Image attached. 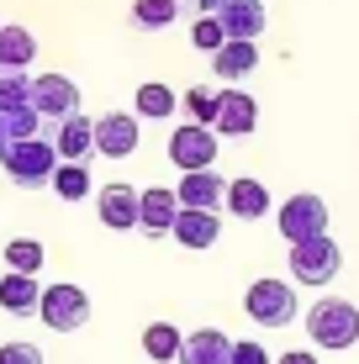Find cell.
Wrapping results in <instances>:
<instances>
[{
    "label": "cell",
    "instance_id": "7c38bea8",
    "mask_svg": "<svg viewBox=\"0 0 359 364\" xmlns=\"http://www.w3.org/2000/svg\"><path fill=\"white\" fill-rule=\"evenodd\" d=\"M169 237H175L180 248L206 254V248L222 237V217H217V211H201V206H180V217H175V228H169Z\"/></svg>",
    "mask_w": 359,
    "mask_h": 364
},
{
    "label": "cell",
    "instance_id": "484cf974",
    "mask_svg": "<svg viewBox=\"0 0 359 364\" xmlns=\"http://www.w3.org/2000/svg\"><path fill=\"white\" fill-rule=\"evenodd\" d=\"M0 132H6V143H21V137H43V117H37L32 106L0 111Z\"/></svg>",
    "mask_w": 359,
    "mask_h": 364
},
{
    "label": "cell",
    "instance_id": "e0dca14e",
    "mask_svg": "<svg viewBox=\"0 0 359 364\" xmlns=\"http://www.w3.org/2000/svg\"><path fill=\"white\" fill-rule=\"evenodd\" d=\"M53 148H58V159H69V164H85V159L95 154V117H64L58 122V132H53Z\"/></svg>",
    "mask_w": 359,
    "mask_h": 364
},
{
    "label": "cell",
    "instance_id": "603a6c76",
    "mask_svg": "<svg viewBox=\"0 0 359 364\" xmlns=\"http://www.w3.org/2000/svg\"><path fill=\"white\" fill-rule=\"evenodd\" d=\"M180 328H175V322H148V328H143V354L148 359H154V364H169V359H175L180 354Z\"/></svg>",
    "mask_w": 359,
    "mask_h": 364
},
{
    "label": "cell",
    "instance_id": "9a60e30c",
    "mask_svg": "<svg viewBox=\"0 0 359 364\" xmlns=\"http://www.w3.org/2000/svg\"><path fill=\"white\" fill-rule=\"evenodd\" d=\"M180 206H201V211H217L222 196H227V180H222L217 169H185L180 185H175Z\"/></svg>",
    "mask_w": 359,
    "mask_h": 364
},
{
    "label": "cell",
    "instance_id": "44dd1931",
    "mask_svg": "<svg viewBox=\"0 0 359 364\" xmlns=\"http://www.w3.org/2000/svg\"><path fill=\"white\" fill-rule=\"evenodd\" d=\"M37 58V37L27 27H6L0 21V69H27Z\"/></svg>",
    "mask_w": 359,
    "mask_h": 364
},
{
    "label": "cell",
    "instance_id": "5bb4252c",
    "mask_svg": "<svg viewBox=\"0 0 359 364\" xmlns=\"http://www.w3.org/2000/svg\"><path fill=\"white\" fill-rule=\"evenodd\" d=\"M227 354H232V338L222 328H195L180 338L175 364H227Z\"/></svg>",
    "mask_w": 359,
    "mask_h": 364
},
{
    "label": "cell",
    "instance_id": "5b68a950",
    "mask_svg": "<svg viewBox=\"0 0 359 364\" xmlns=\"http://www.w3.org/2000/svg\"><path fill=\"white\" fill-rule=\"evenodd\" d=\"M243 306H249V317L259 328H291L296 311H301L296 306V285H286V280H254Z\"/></svg>",
    "mask_w": 359,
    "mask_h": 364
},
{
    "label": "cell",
    "instance_id": "7402d4cb",
    "mask_svg": "<svg viewBox=\"0 0 359 364\" xmlns=\"http://www.w3.org/2000/svg\"><path fill=\"white\" fill-rule=\"evenodd\" d=\"M53 196L58 200H85V196H95V185H90V169L85 164H69V159H58V169H53Z\"/></svg>",
    "mask_w": 359,
    "mask_h": 364
},
{
    "label": "cell",
    "instance_id": "f1b7e54d",
    "mask_svg": "<svg viewBox=\"0 0 359 364\" xmlns=\"http://www.w3.org/2000/svg\"><path fill=\"white\" fill-rule=\"evenodd\" d=\"M191 43L201 48V53H217V48L227 43V32H222V21H217V16H195V27H191Z\"/></svg>",
    "mask_w": 359,
    "mask_h": 364
},
{
    "label": "cell",
    "instance_id": "ba28073f",
    "mask_svg": "<svg viewBox=\"0 0 359 364\" xmlns=\"http://www.w3.org/2000/svg\"><path fill=\"white\" fill-rule=\"evenodd\" d=\"M32 111L43 122H64L80 111V85L69 74H37L32 80Z\"/></svg>",
    "mask_w": 359,
    "mask_h": 364
},
{
    "label": "cell",
    "instance_id": "4dcf8cb0",
    "mask_svg": "<svg viewBox=\"0 0 359 364\" xmlns=\"http://www.w3.org/2000/svg\"><path fill=\"white\" fill-rule=\"evenodd\" d=\"M0 364H43L37 343H0Z\"/></svg>",
    "mask_w": 359,
    "mask_h": 364
},
{
    "label": "cell",
    "instance_id": "8992f818",
    "mask_svg": "<svg viewBox=\"0 0 359 364\" xmlns=\"http://www.w3.org/2000/svg\"><path fill=\"white\" fill-rule=\"evenodd\" d=\"M275 222H280V237H286V243H306V237L328 232V200L301 191V196H291L286 206H280Z\"/></svg>",
    "mask_w": 359,
    "mask_h": 364
},
{
    "label": "cell",
    "instance_id": "e575fe53",
    "mask_svg": "<svg viewBox=\"0 0 359 364\" xmlns=\"http://www.w3.org/2000/svg\"><path fill=\"white\" fill-rule=\"evenodd\" d=\"M0 148H6V132H0Z\"/></svg>",
    "mask_w": 359,
    "mask_h": 364
},
{
    "label": "cell",
    "instance_id": "ffe728a7",
    "mask_svg": "<svg viewBox=\"0 0 359 364\" xmlns=\"http://www.w3.org/2000/svg\"><path fill=\"white\" fill-rule=\"evenodd\" d=\"M37 296H43L37 274H16V269L0 274V306H6L11 317H32V311H37Z\"/></svg>",
    "mask_w": 359,
    "mask_h": 364
},
{
    "label": "cell",
    "instance_id": "cb8c5ba5",
    "mask_svg": "<svg viewBox=\"0 0 359 364\" xmlns=\"http://www.w3.org/2000/svg\"><path fill=\"white\" fill-rule=\"evenodd\" d=\"M132 106H138V117H154V122H164V117H175V106H180V95L169 90V85H138V100H132Z\"/></svg>",
    "mask_w": 359,
    "mask_h": 364
},
{
    "label": "cell",
    "instance_id": "52a82bcc",
    "mask_svg": "<svg viewBox=\"0 0 359 364\" xmlns=\"http://www.w3.org/2000/svg\"><path fill=\"white\" fill-rule=\"evenodd\" d=\"M169 164L185 169H212L217 164V132L201 127V122H185V127L169 132Z\"/></svg>",
    "mask_w": 359,
    "mask_h": 364
},
{
    "label": "cell",
    "instance_id": "6da1fadb",
    "mask_svg": "<svg viewBox=\"0 0 359 364\" xmlns=\"http://www.w3.org/2000/svg\"><path fill=\"white\" fill-rule=\"evenodd\" d=\"M306 338H312L317 348H328V354H338V348H354L359 343V306L343 296H323L306 306Z\"/></svg>",
    "mask_w": 359,
    "mask_h": 364
},
{
    "label": "cell",
    "instance_id": "7a4b0ae2",
    "mask_svg": "<svg viewBox=\"0 0 359 364\" xmlns=\"http://www.w3.org/2000/svg\"><path fill=\"white\" fill-rule=\"evenodd\" d=\"M0 169L11 174V185L21 191H43L58 169V148L48 137H21V143H6L0 148Z\"/></svg>",
    "mask_w": 359,
    "mask_h": 364
},
{
    "label": "cell",
    "instance_id": "d6986e66",
    "mask_svg": "<svg viewBox=\"0 0 359 364\" xmlns=\"http://www.w3.org/2000/svg\"><path fill=\"white\" fill-rule=\"evenodd\" d=\"M222 206H227L238 222H259V217H269V191L259 180H227Z\"/></svg>",
    "mask_w": 359,
    "mask_h": 364
},
{
    "label": "cell",
    "instance_id": "2e32d148",
    "mask_svg": "<svg viewBox=\"0 0 359 364\" xmlns=\"http://www.w3.org/2000/svg\"><path fill=\"white\" fill-rule=\"evenodd\" d=\"M212 69H217V80H227V85H238V80H249V74L259 69V48H254V37H227V43L212 53Z\"/></svg>",
    "mask_w": 359,
    "mask_h": 364
},
{
    "label": "cell",
    "instance_id": "4fadbf2b",
    "mask_svg": "<svg viewBox=\"0 0 359 364\" xmlns=\"http://www.w3.org/2000/svg\"><path fill=\"white\" fill-rule=\"evenodd\" d=\"M175 217H180V196H175V191H164V185L138 191V232L164 237L169 228H175Z\"/></svg>",
    "mask_w": 359,
    "mask_h": 364
},
{
    "label": "cell",
    "instance_id": "9c48e42d",
    "mask_svg": "<svg viewBox=\"0 0 359 364\" xmlns=\"http://www.w3.org/2000/svg\"><path fill=\"white\" fill-rule=\"evenodd\" d=\"M259 127V106L249 90H238V85H227V90H217V122L212 132L217 137H249Z\"/></svg>",
    "mask_w": 359,
    "mask_h": 364
},
{
    "label": "cell",
    "instance_id": "30bf717a",
    "mask_svg": "<svg viewBox=\"0 0 359 364\" xmlns=\"http://www.w3.org/2000/svg\"><path fill=\"white\" fill-rule=\"evenodd\" d=\"M138 117H127V111H106V117H95V154L101 159H132L138 154Z\"/></svg>",
    "mask_w": 359,
    "mask_h": 364
},
{
    "label": "cell",
    "instance_id": "4316f807",
    "mask_svg": "<svg viewBox=\"0 0 359 364\" xmlns=\"http://www.w3.org/2000/svg\"><path fill=\"white\" fill-rule=\"evenodd\" d=\"M6 269L37 274V269H43V243H37V237H11V243H6Z\"/></svg>",
    "mask_w": 359,
    "mask_h": 364
},
{
    "label": "cell",
    "instance_id": "d4e9b609",
    "mask_svg": "<svg viewBox=\"0 0 359 364\" xmlns=\"http://www.w3.org/2000/svg\"><path fill=\"white\" fill-rule=\"evenodd\" d=\"M175 16H180V0H132V21L143 32H164Z\"/></svg>",
    "mask_w": 359,
    "mask_h": 364
},
{
    "label": "cell",
    "instance_id": "277c9868",
    "mask_svg": "<svg viewBox=\"0 0 359 364\" xmlns=\"http://www.w3.org/2000/svg\"><path fill=\"white\" fill-rule=\"evenodd\" d=\"M37 317H43V328L53 333H74L90 322V296H85V285H43V296H37Z\"/></svg>",
    "mask_w": 359,
    "mask_h": 364
},
{
    "label": "cell",
    "instance_id": "f546056e",
    "mask_svg": "<svg viewBox=\"0 0 359 364\" xmlns=\"http://www.w3.org/2000/svg\"><path fill=\"white\" fill-rule=\"evenodd\" d=\"M185 111H191L201 127H212V122H217V90H201V85L185 90Z\"/></svg>",
    "mask_w": 359,
    "mask_h": 364
},
{
    "label": "cell",
    "instance_id": "ac0fdd59",
    "mask_svg": "<svg viewBox=\"0 0 359 364\" xmlns=\"http://www.w3.org/2000/svg\"><path fill=\"white\" fill-rule=\"evenodd\" d=\"M212 16L222 21L227 37H254L259 43V32H264V0H222Z\"/></svg>",
    "mask_w": 359,
    "mask_h": 364
},
{
    "label": "cell",
    "instance_id": "8fae6325",
    "mask_svg": "<svg viewBox=\"0 0 359 364\" xmlns=\"http://www.w3.org/2000/svg\"><path fill=\"white\" fill-rule=\"evenodd\" d=\"M95 217H101V228L111 232H127V228H138V191L132 185H101L95 191Z\"/></svg>",
    "mask_w": 359,
    "mask_h": 364
},
{
    "label": "cell",
    "instance_id": "3957f363",
    "mask_svg": "<svg viewBox=\"0 0 359 364\" xmlns=\"http://www.w3.org/2000/svg\"><path fill=\"white\" fill-rule=\"evenodd\" d=\"M343 269V248L333 243L328 232L306 237V243H291V274L296 285H333Z\"/></svg>",
    "mask_w": 359,
    "mask_h": 364
},
{
    "label": "cell",
    "instance_id": "83f0119b",
    "mask_svg": "<svg viewBox=\"0 0 359 364\" xmlns=\"http://www.w3.org/2000/svg\"><path fill=\"white\" fill-rule=\"evenodd\" d=\"M16 106H32V74L0 69V111H16Z\"/></svg>",
    "mask_w": 359,
    "mask_h": 364
},
{
    "label": "cell",
    "instance_id": "1f68e13d",
    "mask_svg": "<svg viewBox=\"0 0 359 364\" xmlns=\"http://www.w3.org/2000/svg\"><path fill=\"white\" fill-rule=\"evenodd\" d=\"M227 364H269V354H264V348H259V343H232Z\"/></svg>",
    "mask_w": 359,
    "mask_h": 364
},
{
    "label": "cell",
    "instance_id": "836d02e7",
    "mask_svg": "<svg viewBox=\"0 0 359 364\" xmlns=\"http://www.w3.org/2000/svg\"><path fill=\"white\" fill-rule=\"evenodd\" d=\"M195 6H201V16H212V11L222 6V0H195Z\"/></svg>",
    "mask_w": 359,
    "mask_h": 364
},
{
    "label": "cell",
    "instance_id": "d6a6232c",
    "mask_svg": "<svg viewBox=\"0 0 359 364\" xmlns=\"http://www.w3.org/2000/svg\"><path fill=\"white\" fill-rule=\"evenodd\" d=\"M269 364H317V354H306V348H291V354H280V359H269Z\"/></svg>",
    "mask_w": 359,
    "mask_h": 364
}]
</instances>
